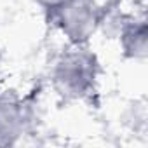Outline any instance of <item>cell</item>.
<instances>
[{
	"label": "cell",
	"mask_w": 148,
	"mask_h": 148,
	"mask_svg": "<svg viewBox=\"0 0 148 148\" xmlns=\"http://www.w3.org/2000/svg\"><path fill=\"white\" fill-rule=\"evenodd\" d=\"M96 79V59L84 49L66 52L54 71V84L59 94L66 98L86 96Z\"/></svg>",
	"instance_id": "1"
},
{
	"label": "cell",
	"mask_w": 148,
	"mask_h": 148,
	"mask_svg": "<svg viewBox=\"0 0 148 148\" xmlns=\"http://www.w3.org/2000/svg\"><path fill=\"white\" fill-rule=\"evenodd\" d=\"M38 4H42V5H45L47 9H54L56 5H59V4H63L64 0H37Z\"/></svg>",
	"instance_id": "4"
},
{
	"label": "cell",
	"mask_w": 148,
	"mask_h": 148,
	"mask_svg": "<svg viewBox=\"0 0 148 148\" xmlns=\"http://www.w3.org/2000/svg\"><path fill=\"white\" fill-rule=\"evenodd\" d=\"M120 44L124 54L134 59H145L148 49V30L145 21H127L120 28Z\"/></svg>",
	"instance_id": "3"
},
{
	"label": "cell",
	"mask_w": 148,
	"mask_h": 148,
	"mask_svg": "<svg viewBox=\"0 0 148 148\" xmlns=\"http://www.w3.org/2000/svg\"><path fill=\"white\" fill-rule=\"evenodd\" d=\"M52 11L61 32L77 45L87 42L101 25V11L94 0H64Z\"/></svg>",
	"instance_id": "2"
}]
</instances>
